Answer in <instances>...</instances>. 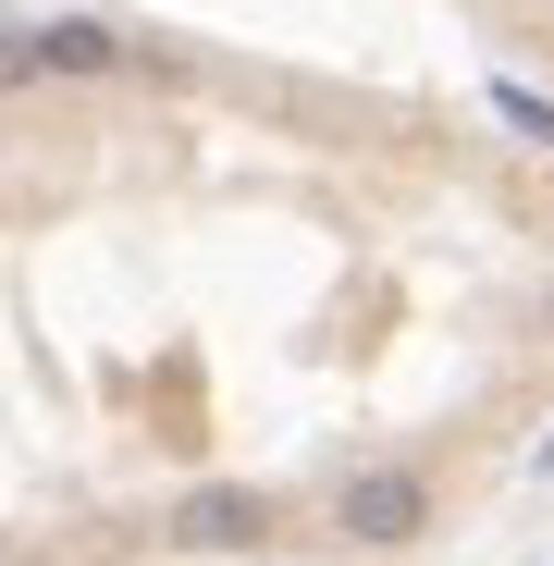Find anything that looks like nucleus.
Returning a JSON list of instances; mask_svg holds the SVG:
<instances>
[{"mask_svg": "<svg viewBox=\"0 0 554 566\" xmlns=\"http://www.w3.org/2000/svg\"><path fill=\"white\" fill-rule=\"evenodd\" d=\"M505 124H530V136L554 148V99H530V86H505Z\"/></svg>", "mask_w": 554, "mask_h": 566, "instance_id": "3", "label": "nucleus"}, {"mask_svg": "<svg viewBox=\"0 0 554 566\" xmlns=\"http://www.w3.org/2000/svg\"><path fill=\"white\" fill-rule=\"evenodd\" d=\"M333 530L395 554V542H419V530H431V481H407V468H357V481L333 493Z\"/></svg>", "mask_w": 554, "mask_h": 566, "instance_id": "1", "label": "nucleus"}, {"mask_svg": "<svg viewBox=\"0 0 554 566\" xmlns=\"http://www.w3.org/2000/svg\"><path fill=\"white\" fill-rule=\"evenodd\" d=\"M173 542L185 554H247V542H271V493L259 481H198L173 505Z\"/></svg>", "mask_w": 554, "mask_h": 566, "instance_id": "2", "label": "nucleus"}]
</instances>
